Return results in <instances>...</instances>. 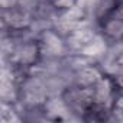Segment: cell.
Listing matches in <instances>:
<instances>
[{"instance_id":"obj_1","label":"cell","mask_w":123,"mask_h":123,"mask_svg":"<svg viewBox=\"0 0 123 123\" xmlns=\"http://www.w3.org/2000/svg\"><path fill=\"white\" fill-rule=\"evenodd\" d=\"M48 91L42 75L31 74L19 86V100L23 106H43L48 100Z\"/></svg>"},{"instance_id":"obj_2","label":"cell","mask_w":123,"mask_h":123,"mask_svg":"<svg viewBox=\"0 0 123 123\" xmlns=\"http://www.w3.org/2000/svg\"><path fill=\"white\" fill-rule=\"evenodd\" d=\"M62 98L73 114H86L94 103V87L70 86L62 93Z\"/></svg>"},{"instance_id":"obj_3","label":"cell","mask_w":123,"mask_h":123,"mask_svg":"<svg viewBox=\"0 0 123 123\" xmlns=\"http://www.w3.org/2000/svg\"><path fill=\"white\" fill-rule=\"evenodd\" d=\"M41 55L39 43H35L33 41L28 39L16 45L13 54L9 58V62H12L15 67H23V68H31L38 62V56Z\"/></svg>"},{"instance_id":"obj_4","label":"cell","mask_w":123,"mask_h":123,"mask_svg":"<svg viewBox=\"0 0 123 123\" xmlns=\"http://www.w3.org/2000/svg\"><path fill=\"white\" fill-rule=\"evenodd\" d=\"M2 20L10 31L28 29L33 22V13L18 5L10 9H2Z\"/></svg>"},{"instance_id":"obj_5","label":"cell","mask_w":123,"mask_h":123,"mask_svg":"<svg viewBox=\"0 0 123 123\" xmlns=\"http://www.w3.org/2000/svg\"><path fill=\"white\" fill-rule=\"evenodd\" d=\"M39 49L43 58H59L65 54L67 43L62 42L59 33H56L54 29H49L41 33Z\"/></svg>"},{"instance_id":"obj_6","label":"cell","mask_w":123,"mask_h":123,"mask_svg":"<svg viewBox=\"0 0 123 123\" xmlns=\"http://www.w3.org/2000/svg\"><path fill=\"white\" fill-rule=\"evenodd\" d=\"M94 36H96V33L88 26V22H84L74 32H71L68 36H65V43H67V48L81 52V49L86 48L94 39Z\"/></svg>"},{"instance_id":"obj_7","label":"cell","mask_w":123,"mask_h":123,"mask_svg":"<svg viewBox=\"0 0 123 123\" xmlns=\"http://www.w3.org/2000/svg\"><path fill=\"white\" fill-rule=\"evenodd\" d=\"M94 103L103 104L109 109H113L114 103V87L110 78L101 77L94 86Z\"/></svg>"},{"instance_id":"obj_8","label":"cell","mask_w":123,"mask_h":123,"mask_svg":"<svg viewBox=\"0 0 123 123\" xmlns=\"http://www.w3.org/2000/svg\"><path fill=\"white\" fill-rule=\"evenodd\" d=\"M101 77H103V74L96 67L88 64V65L74 71V84L80 86V87H93Z\"/></svg>"},{"instance_id":"obj_9","label":"cell","mask_w":123,"mask_h":123,"mask_svg":"<svg viewBox=\"0 0 123 123\" xmlns=\"http://www.w3.org/2000/svg\"><path fill=\"white\" fill-rule=\"evenodd\" d=\"M101 31H103V35L106 38L113 39L114 42L120 41V39H123V20L113 18V16H109L103 20Z\"/></svg>"},{"instance_id":"obj_10","label":"cell","mask_w":123,"mask_h":123,"mask_svg":"<svg viewBox=\"0 0 123 123\" xmlns=\"http://www.w3.org/2000/svg\"><path fill=\"white\" fill-rule=\"evenodd\" d=\"M107 49H109V48H107V45H106V38H103V36H100V35H96L94 39H93L86 48L81 49V54H80V55H84V56H87V58H90V59H100V58L106 54Z\"/></svg>"},{"instance_id":"obj_11","label":"cell","mask_w":123,"mask_h":123,"mask_svg":"<svg viewBox=\"0 0 123 123\" xmlns=\"http://www.w3.org/2000/svg\"><path fill=\"white\" fill-rule=\"evenodd\" d=\"M116 5H117V0H97L93 16L97 20H104L106 18H109L113 13Z\"/></svg>"},{"instance_id":"obj_12","label":"cell","mask_w":123,"mask_h":123,"mask_svg":"<svg viewBox=\"0 0 123 123\" xmlns=\"http://www.w3.org/2000/svg\"><path fill=\"white\" fill-rule=\"evenodd\" d=\"M2 122L3 123H12V122H20L19 111L15 110L12 103H2Z\"/></svg>"},{"instance_id":"obj_13","label":"cell","mask_w":123,"mask_h":123,"mask_svg":"<svg viewBox=\"0 0 123 123\" xmlns=\"http://www.w3.org/2000/svg\"><path fill=\"white\" fill-rule=\"evenodd\" d=\"M96 3H97V0H77V5L86 12L87 16H93Z\"/></svg>"},{"instance_id":"obj_14","label":"cell","mask_w":123,"mask_h":123,"mask_svg":"<svg viewBox=\"0 0 123 123\" xmlns=\"http://www.w3.org/2000/svg\"><path fill=\"white\" fill-rule=\"evenodd\" d=\"M54 3V6L58 10H67L70 7H73L74 5H77V0H51Z\"/></svg>"},{"instance_id":"obj_15","label":"cell","mask_w":123,"mask_h":123,"mask_svg":"<svg viewBox=\"0 0 123 123\" xmlns=\"http://www.w3.org/2000/svg\"><path fill=\"white\" fill-rule=\"evenodd\" d=\"M110 16H113V18H117V19H122V20H123V2H120V3H117V5H116V7H114L113 13H111Z\"/></svg>"},{"instance_id":"obj_16","label":"cell","mask_w":123,"mask_h":123,"mask_svg":"<svg viewBox=\"0 0 123 123\" xmlns=\"http://www.w3.org/2000/svg\"><path fill=\"white\" fill-rule=\"evenodd\" d=\"M19 5V0H0V6L2 9H10Z\"/></svg>"}]
</instances>
